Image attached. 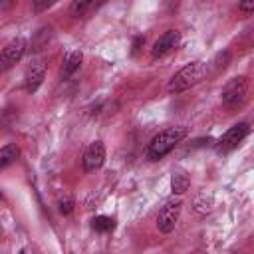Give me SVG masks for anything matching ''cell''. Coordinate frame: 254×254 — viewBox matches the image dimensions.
<instances>
[{
	"label": "cell",
	"instance_id": "6da1fadb",
	"mask_svg": "<svg viewBox=\"0 0 254 254\" xmlns=\"http://www.w3.org/2000/svg\"><path fill=\"white\" fill-rule=\"evenodd\" d=\"M189 129L179 125V127H167L163 131H159L151 141H149V147H147V157L151 161H159L163 159L167 153H171L185 137H187Z\"/></svg>",
	"mask_w": 254,
	"mask_h": 254
},
{
	"label": "cell",
	"instance_id": "5b68a950",
	"mask_svg": "<svg viewBox=\"0 0 254 254\" xmlns=\"http://www.w3.org/2000/svg\"><path fill=\"white\" fill-rule=\"evenodd\" d=\"M250 133V125L246 123V121H240V123H236V125H232L218 141H216V151L218 153H230L232 149H236L242 141H244V137Z\"/></svg>",
	"mask_w": 254,
	"mask_h": 254
},
{
	"label": "cell",
	"instance_id": "e0dca14e",
	"mask_svg": "<svg viewBox=\"0 0 254 254\" xmlns=\"http://www.w3.org/2000/svg\"><path fill=\"white\" fill-rule=\"evenodd\" d=\"M143 44H145V38H143V36H137V38L133 40V48H131V52H133V54H137V52L141 50V46H143Z\"/></svg>",
	"mask_w": 254,
	"mask_h": 254
},
{
	"label": "cell",
	"instance_id": "2e32d148",
	"mask_svg": "<svg viewBox=\"0 0 254 254\" xmlns=\"http://www.w3.org/2000/svg\"><path fill=\"white\" fill-rule=\"evenodd\" d=\"M54 2H48V0H34V10L36 12H42V10H46V8H50Z\"/></svg>",
	"mask_w": 254,
	"mask_h": 254
},
{
	"label": "cell",
	"instance_id": "277c9868",
	"mask_svg": "<svg viewBox=\"0 0 254 254\" xmlns=\"http://www.w3.org/2000/svg\"><path fill=\"white\" fill-rule=\"evenodd\" d=\"M246 91H248V79L244 75H238L226 81V85L220 91V99L226 107H236L244 101Z\"/></svg>",
	"mask_w": 254,
	"mask_h": 254
},
{
	"label": "cell",
	"instance_id": "30bf717a",
	"mask_svg": "<svg viewBox=\"0 0 254 254\" xmlns=\"http://www.w3.org/2000/svg\"><path fill=\"white\" fill-rule=\"evenodd\" d=\"M81 62H83V54H81V50H71L65 58H64V64H62V79H67V77H71L77 69H79V65H81Z\"/></svg>",
	"mask_w": 254,
	"mask_h": 254
},
{
	"label": "cell",
	"instance_id": "9a60e30c",
	"mask_svg": "<svg viewBox=\"0 0 254 254\" xmlns=\"http://www.w3.org/2000/svg\"><path fill=\"white\" fill-rule=\"evenodd\" d=\"M93 8V4L91 2H73L71 4V14L73 16H83L87 10H91Z\"/></svg>",
	"mask_w": 254,
	"mask_h": 254
},
{
	"label": "cell",
	"instance_id": "4fadbf2b",
	"mask_svg": "<svg viewBox=\"0 0 254 254\" xmlns=\"http://www.w3.org/2000/svg\"><path fill=\"white\" fill-rule=\"evenodd\" d=\"M91 228L97 230V232H109L115 228V220L111 216H105V214H99L91 220Z\"/></svg>",
	"mask_w": 254,
	"mask_h": 254
},
{
	"label": "cell",
	"instance_id": "7c38bea8",
	"mask_svg": "<svg viewBox=\"0 0 254 254\" xmlns=\"http://www.w3.org/2000/svg\"><path fill=\"white\" fill-rule=\"evenodd\" d=\"M18 155H20V151H18L16 145H10V143L4 145L2 151H0V169H6V167H10L12 163H16Z\"/></svg>",
	"mask_w": 254,
	"mask_h": 254
},
{
	"label": "cell",
	"instance_id": "5bb4252c",
	"mask_svg": "<svg viewBox=\"0 0 254 254\" xmlns=\"http://www.w3.org/2000/svg\"><path fill=\"white\" fill-rule=\"evenodd\" d=\"M58 208H60L62 214H69V212L73 210V198H71L69 194L60 196V200H58Z\"/></svg>",
	"mask_w": 254,
	"mask_h": 254
},
{
	"label": "cell",
	"instance_id": "52a82bcc",
	"mask_svg": "<svg viewBox=\"0 0 254 254\" xmlns=\"http://www.w3.org/2000/svg\"><path fill=\"white\" fill-rule=\"evenodd\" d=\"M103 163H105V145H103V141H93V143L85 149V153H83V159H81L83 171H85V173H93V171H97Z\"/></svg>",
	"mask_w": 254,
	"mask_h": 254
},
{
	"label": "cell",
	"instance_id": "9c48e42d",
	"mask_svg": "<svg viewBox=\"0 0 254 254\" xmlns=\"http://www.w3.org/2000/svg\"><path fill=\"white\" fill-rule=\"evenodd\" d=\"M179 44H181V32H177V30H167V32H165L163 36H159V40L153 44V50H151L153 60L167 56V54L173 52Z\"/></svg>",
	"mask_w": 254,
	"mask_h": 254
},
{
	"label": "cell",
	"instance_id": "d6986e66",
	"mask_svg": "<svg viewBox=\"0 0 254 254\" xmlns=\"http://www.w3.org/2000/svg\"><path fill=\"white\" fill-rule=\"evenodd\" d=\"M18 254H34V250H32V248H28V246H24V248H22Z\"/></svg>",
	"mask_w": 254,
	"mask_h": 254
},
{
	"label": "cell",
	"instance_id": "8fae6325",
	"mask_svg": "<svg viewBox=\"0 0 254 254\" xmlns=\"http://www.w3.org/2000/svg\"><path fill=\"white\" fill-rule=\"evenodd\" d=\"M190 187V177L187 175V171L183 169H177L173 171V177H171V190L173 194H185Z\"/></svg>",
	"mask_w": 254,
	"mask_h": 254
},
{
	"label": "cell",
	"instance_id": "ba28073f",
	"mask_svg": "<svg viewBox=\"0 0 254 254\" xmlns=\"http://www.w3.org/2000/svg\"><path fill=\"white\" fill-rule=\"evenodd\" d=\"M44 77H46V64L42 60H34L24 73V89L28 93H36L38 87L42 85Z\"/></svg>",
	"mask_w": 254,
	"mask_h": 254
},
{
	"label": "cell",
	"instance_id": "ac0fdd59",
	"mask_svg": "<svg viewBox=\"0 0 254 254\" xmlns=\"http://www.w3.org/2000/svg\"><path fill=\"white\" fill-rule=\"evenodd\" d=\"M238 8H240V12L250 14V12H254V2H240Z\"/></svg>",
	"mask_w": 254,
	"mask_h": 254
},
{
	"label": "cell",
	"instance_id": "7a4b0ae2",
	"mask_svg": "<svg viewBox=\"0 0 254 254\" xmlns=\"http://www.w3.org/2000/svg\"><path fill=\"white\" fill-rule=\"evenodd\" d=\"M204 73H206V67L202 62H190L187 64L185 67H181L167 83V91L169 93H183L190 87H194L196 83H200L204 79Z\"/></svg>",
	"mask_w": 254,
	"mask_h": 254
},
{
	"label": "cell",
	"instance_id": "8992f818",
	"mask_svg": "<svg viewBox=\"0 0 254 254\" xmlns=\"http://www.w3.org/2000/svg\"><path fill=\"white\" fill-rule=\"evenodd\" d=\"M26 48H28V44H26L24 38H14V40H10V42L4 46L2 56H0L2 69L6 71V69H10V67H14V65L24 58Z\"/></svg>",
	"mask_w": 254,
	"mask_h": 254
},
{
	"label": "cell",
	"instance_id": "3957f363",
	"mask_svg": "<svg viewBox=\"0 0 254 254\" xmlns=\"http://www.w3.org/2000/svg\"><path fill=\"white\" fill-rule=\"evenodd\" d=\"M181 210H183V200L181 198H169L159 214H157V228L163 232V234H169L175 230L177 222H179V216H181Z\"/></svg>",
	"mask_w": 254,
	"mask_h": 254
}]
</instances>
